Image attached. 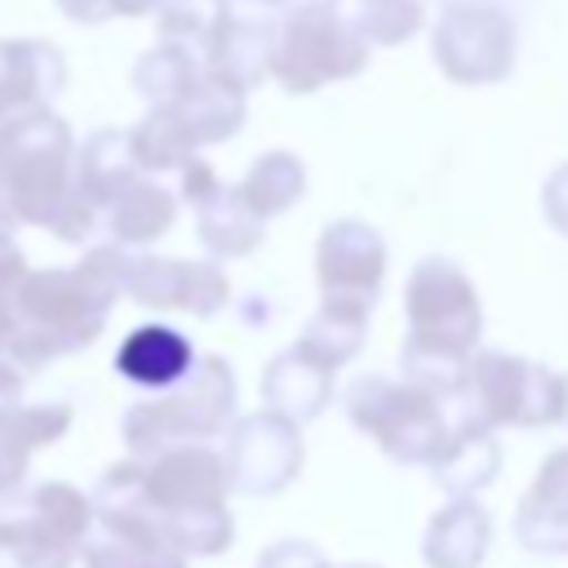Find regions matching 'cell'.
I'll list each match as a JSON object with an SVG mask.
<instances>
[{"instance_id":"1","label":"cell","mask_w":568,"mask_h":568,"mask_svg":"<svg viewBox=\"0 0 568 568\" xmlns=\"http://www.w3.org/2000/svg\"><path fill=\"white\" fill-rule=\"evenodd\" d=\"M133 253L138 248L115 240H93L71 266H27L0 333V355L36 377L53 359L89 351L102 337L111 306L124 297Z\"/></svg>"},{"instance_id":"2","label":"cell","mask_w":568,"mask_h":568,"mask_svg":"<svg viewBox=\"0 0 568 568\" xmlns=\"http://www.w3.org/2000/svg\"><path fill=\"white\" fill-rule=\"evenodd\" d=\"M226 497V466L209 439L138 457V501L186 559H213L235 541Z\"/></svg>"},{"instance_id":"3","label":"cell","mask_w":568,"mask_h":568,"mask_svg":"<svg viewBox=\"0 0 568 568\" xmlns=\"http://www.w3.org/2000/svg\"><path fill=\"white\" fill-rule=\"evenodd\" d=\"M75 133L53 106L0 120V222L53 226L71 195Z\"/></svg>"},{"instance_id":"4","label":"cell","mask_w":568,"mask_h":568,"mask_svg":"<svg viewBox=\"0 0 568 568\" xmlns=\"http://www.w3.org/2000/svg\"><path fill=\"white\" fill-rule=\"evenodd\" d=\"M235 417V373L222 355H195V364L164 390L133 399L120 417L129 457H151L173 444L217 439Z\"/></svg>"},{"instance_id":"5","label":"cell","mask_w":568,"mask_h":568,"mask_svg":"<svg viewBox=\"0 0 568 568\" xmlns=\"http://www.w3.org/2000/svg\"><path fill=\"white\" fill-rule=\"evenodd\" d=\"M342 0H284L271 18L266 75L293 93H320L324 84L351 80L368 67V40L342 18Z\"/></svg>"},{"instance_id":"6","label":"cell","mask_w":568,"mask_h":568,"mask_svg":"<svg viewBox=\"0 0 568 568\" xmlns=\"http://www.w3.org/2000/svg\"><path fill=\"white\" fill-rule=\"evenodd\" d=\"M89 524V493L67 479H22L0 493V568H62Z\"/></svg>"},{"instance_id":"7","label":"cell","mask_w":568,"mask_h":568,"mask_svg":"<svg viewBox=\"0 0 568 568\" xmlns=\"http://www.w3.org/2000/svg\"><path fill=\"white\" fill-rule=\"evenodd\" d=\"M346 417L399 466H426L448 435V399L382 373H364L346 386Z\"/></svg>"},{"instance_id":"8","label":"cell","mask_w":568,"mask_h":568,"mask_svg":"<svg viewBox=\"0 0 568 568\" xmlns=\"http://www.w3.org/2000/svg\"><path fill=\"white\" fill-rule=\"evenodd\" d=\"M466 399L493 430L501 426L550 430L564 417V373L524 359L515 351L475 346L466 364Z\"/></svg>"},{"instance_id":"9","label":"cell","mask_w":568,"mask_h":568,"mask_svg":"<svg viewBox=\"0 0 568 568\" xmlns=\"http://www.w3.org/2000/svg\"><path fill=\"white\" fill-rule=\"evenodd\" d=\"M404 315H408V346L444 351V355H470L484 333V306L470 284V275L444 257L426 253L413 262L404 284Z\"/></svg>"},{"instance_id":"10","label":"cell","mask_w":568,"mask_h":568,"mask_svg":"<svg viewBox=\"0 0 568 568\" xmlns=\"http://www.w3.org/2000/svg\"><path fill=\"white\" fill-rule=\"evenodd\" d=\"M515 53H519L515 18L488 0H448L430 27L435 67L462 89L506 80L515 71Z\"/></svg>"},{"instance_id":"11","label":"cell","mask_w":568,"mask_h":568,"mask_svg":"<svg viewBox=\"0 0 568 568\" xmlns=\"http://www.w3.org/2000/svg\"><path fill=\"white\" fill-rule=\"evenodd\" d=\"M222 466H226V484L240 497H275L284 493L306 462L302 448V426L257 408V413H235L231 426L222 430Z\"/></svg>"},{"instance_id":"12","label":"cell","mask_w":568,"mask_h":568,"mask_svg":"<svg viewBox=\"0 0 568 568\" xmlns=\"http://www.w3.org/2000/svg\"><path fill=\"white\" fill-rule=\"evenodd\" d=\"M124 297H133L142 311L160 315H191L213 320L231 302V280L217 257H160V253H133Z\"/></svg>"},{"instance_id":"13","label":"cell","mask_w":568,"mask_h":568,"mask_svg":"<svg viewBox=\"0 0 568 568\" xmlns=\"http://www.w3.org/2000/svg\"><path fill=\"white\" fill-rule=\"evenodd\" d=\"M386 280V240L364 217H337L315 240V284L320 297H346L359 306H377Z\"/></svg>"},{"instance_id":"14","label":"cell","mask_w":568,"mask_h":568,"mask_svg":"<svg viewBox=\"0 0 568 568\" xmlns=\"http://www.w3.org/2000/svg\"><path fill=\"white\" fill-rule=\"evenodd\" d=\"M426 466H430V479L448 497H475L479 488H488L501 475L497 430L475 413V404L466 399V390L448 399V435H444L439 453Z\"/></svg>"},{"instance_id":"15","label":"cell","mask_w":568,"mask_h":568,"mask_svg":"<svg viewBox=\"0 0 568 568\" xmlns=\"http://www.w3.org/2000/svg\"><path fill=\"white\" fill-rule=\"evenodd\" d=\"M67 89V58L40 36H0V120L53 106Z\"/></svg>"},{"instance_id":"16","label":"cell","mask_w":568,"mask_h":568,"mask_svg":"<svg viewBox=\"0 0 568 568\" xmlns=\"http://www.w3.org/2000/svg\"><path fill=\"white\" fill-rule=\"evenodd\" d=\"M333 390H337V373L328 364H320L306 346H284L266 359L262 368V408L306 426L315 422L328 404H333Z\"/></svg>"},{"instance_id":"17","label":"cell","mask_w":568,"mask_h":568,"mask_svg":"<svg viewBox=\"0 0 568 568\" xmlns=\"http://www.w3.org/2000/svg\"><path fill=\"white\" fill-rule=\"evenodd\" d=\"M515 541L532 555H568V448H555L515 506Z\"/></svg>"},{"instance_id":"18","label":"cell","mask_w":568,"mask_h":568,"mask_svg":"<svg viewBox=\"0 0 568 568\" xmlns=\"http://www.w3.org/2000/svg\"><path fill=\"white\" fill-rule=\"evenodd\" d=\"M191 364H195L191 337L164 320H146V324L129 328L124 342L115 346V373L142 395L173 386Z\"/></svg>"},{"instance_id":"19","label":"cell","mask_w":568,"mask_h":568,"mask_svg":"<svg viewBox=\"0 0 568 568\" xmlns=\"http://www.w3.org/2000/svg\"><path fill=\"white\" fill-rule=\"evenodd\" d=\"M173 222H178V195L160 178L138 173L106 200L102 240H115L124 248H151L155 240H164L173 231Z\"/></svg>"},{"instance_id":"20","label":"cell","mask_w":568,"mask_h":568,"mask_svg":"<svg viewBox=\"0 0 568 568\" xmlns=\"http://www.w3.org/2000/svg\"><path fill=\"white\" fill-rule=\"evenodd\" d=\"M75 422V408L67 399L44 404H0V493L27 479V466L40 448L58 444Z\"/></svg>"},{"instance_id":"21","label":"cell","mask_w":568,"mask_h":568,"mask_svg":"<svg viewBox=\"0 0 568 568\" xmlns=\"http://www.w3.org/2000/svg\"><path fill=\"white\" fill-rule=\"evenodd\" d=\"M493 546V519L475 497H453L422 528L426 568H479Z\"/></svg>"},{"instance_id":"22","label":"cell","mask_w":568,"mask_h":568,"mask_svg":"<svg viewBox=\"0 0 568 568\" xmlns=\"http://www.w3.org/2000/svg\"><path fill=\"white\" fill-rule=\"evenodd\" d=\"M142 169L133 160L129 146V129H93L84 142H75V160H71V195L84 200L89 209H106V200L133 182Z\"/></svg>"},{"instance_id":"23","label":"cell","mask_w":568,"mask_h":568,"mask_svg":"<svg viewBox=\"0 0 568 568\" xmlns=\"http://www.w3.org/2000/svg\"><path fill=\"white\" fill-rule=\"evenodd\" d=\"M195 213V235H200V248L209 257H248L262 248L266 240V222L235 195V186L217 182L200 204H191Z\"/></svg>"},{"instance_id":"24","label":"cell","mask_w":568,"mask_h":568,"mask_svg":"<svg viewBox=\"0 0 568 568\" xmlns=\"http://www.w3.org/2000/svg\"><path fill=\"white\" fill-rule=\"evenodd\" d=\"M266 62H271V18H240L231 9L213 44L204 49V71L253 93L266 80Z\"/></svg>"},{"instance_id":"25","label":"cell","mask_w":568,"mask_h":568,"mask_svg":"<svg viewBox=\"0 0 568 568\" xmlns=\"http://www.w3.org/2000/svg\"><path fill=\"white\" fill-rule=\"evenodd\" d=\"M178 120L186 124V133L195 138V146H217V142H231L240 129H244V115H248V93L217 80V75H200L178 102H173Z\"/></svg>"},{"instance_id":"26","label":"cell","mask_w":568,"mask_h":568,"mask_svg":"<svg viewBox=\"0 0 568 568\" xmlns=\"http://www.w3.org/2000/svg\"><path fill=\"white\" fill-rule=\"evenodd\" d=\"M368 306L359 302H346V297H320L315 315L302 324L297 333V346H306L320 364H328L333 373L342 364H351L359 351H364V337H368Z\"/></svg>"},{"instance_id":"27","label":"cell","mask_w":568,"mask_h":568,"mask_svg":"<svg viewBox=\"0 0 568 568\" xmlns=\"http://www.w3.org/2000/svg\"><path fill=\"white\" fill-rule=\"evenodd\" d=\"M235 195H240L262 222L288 213V209L306 195V164H302V155H297V151H262V155L248 164V173L235 182Z\"/></svg>"},{"instance_id":"28","label":"cell","mask_w":568,"mask_h":568,"mask_svg":"<svg viewBox=\"0 0 568 568\" xmlns=\"http://www.w3.org/2000/svg\"><path fill=\"white\" fill-rule=\"evenodd\" d=\"M129 146H133L138 169L151 173V178L178 173L191 155H200L195 138L186 133V124L178 120L173 106H146V115L129 129Z\"/></svg>"},{"instance_id":"29","label":"cell","mask_w":568,"mask_h":568,"mask_svg":"<svg viewBox=\"0 0 568 568\" xmlns=\"http://www.w3.org/2000/svg\"><path fill=\"white\" fill-rule=\"evenodd\" d=\"M204 75V62L169 40H155L138 62H133V93L146 102V106H173L195 80Z\"/></svg>"},{"instance_id":"30","label":"cell","mask_w":568,"mask_h":568,"mask_svg":"<svg viewBox=\"0 0 568 568\" xmlns=\"http://www.w3.org/2000/svg\"><path fill=\"white\" fill-rule=\"evenodd\" d=\"M231 9H235V0H164L155 9V36L204 62V49L213 44V36L231 18Z\"/></svg>"},{"instance_id":"31","label":"cell","mask_w":568,"mask_h":568,"mask_svg":"<svg viewBox=\"0 0 568 568\" xmlns=\"http://www.w3.org/2000/svg\"><path fill=\"white\" fill-rule=\"evenodd\" d=\"M426 22V4L422 0H377V4H355L351 27L368 40V44H404L422 31Z\"/></svg>"},{"instance_id":"32","label":"cell","mask_w":568,"mask_h":568,"mask_svg":"<svg viewBox=\"0 0 568 568\" xmlns=\"http://www.w3.org/2000/svg\"><path fill=\"white\" fill-rule=\"evenodd\" d=\"M22 275H27V257H22L18 240H13V231L0 222V333H4V324H9L13 293H18Z\"/></svg>"},{"instance_id":"33","label":"cell","mask_w":568,"mask_h":568,"mask_svg":"<svg viewBox=\"0 0 568 568\" xmlns=\"http://www.w3.org/2000/svg\"><path fill=\"white\" fill-rule=\"evenodd\" d=\"M257 568H328V559L320 546H311L302 537H284L257 555Z\"/></svg>"},{"instance_id":"34","label":"cell","mask_w":568,"mask_h":568,"mask_svg":"<svg viewBox=\"0 0 568 568\" xmlns=\"http://www.w3.org/2000/svg\"><path fill=\"white\" fill-rule=\"evenodd\" d=\"M217 182H222V178L213 173V164H209V160H200V155H191V160L178 169V191H173V195H178V204H186V209H191V204H200Z\"/></svg>"},{"instance_id":"35","label":"cell","mask_w":568,"mask_h":568,"mask_svg":"<svg viewBox=\"0 0 568 568\" xmlns=\"http://www.w3.org/2000/svg\"><path fill=\"white\" fill-rule=\"evenodd\" d=\"M541 213H546V222L568 240V164H559V169L541 182Z\"/></svg>"},{"instance_id":"36","label":"cell","mask_w":568,"mask_h":568,"mask_svg":"<svg viewBox=\"0 0 568 568\" xmlns=\"http://www.w3.org/2000/svg\"><path fill=\"white\" fill-rule=\"evenodd\" d=\"M58 9H62L71 22H84V27L111 18V4H106V0H58Z\"/></svg>"},{"instance_id":"37","label":"cell","mask_w":568,"mask_h":568,"mask_svg":"<svg viewBox=\"0 0 568 568\" xmlns=\"http://www.w3.org/2000/svg\"><path fill=\"white\" fill-rule=\"evenodd\" d=\"M27 373L9 359V355H0V404H18L22 399V390H27Z\"/></svg>"},{"instance_id":"38","label":"cell","mask_w":568,"mask_h":568,"mask_svg":"<svg viewBox=\"0 0 568 568\" xmlns=\"http://www.w3.org/2000/svg\"><path fill=\"white\" fill-rule=\"evenodd\" d=\"M266 315H271V302H266L262 293H253V297L240 302V324H244V328H262Z\"/></svg>"},{"instance_id":"39","label":"cell","mask_w":568,"mask_h":568,"mask_svg":"<svg viewBox=\"0 0 568 568\" xmlns=\"http://www.w3.org/2000/svg\"><path fill=\"white\" fill-rule=\"evenodd\" d=\"M111 4V18H146L155 13L164 0H106Z\"/></svg>"},{"instance_id":"40","label":"cell","mask_w":568,"mask_h":568,"mask_svg":"<svg viewBox=\"0 0 568 568\" xmlns=\"http://www.w3.org/2000/svg\"><path fill=\"white\" fill-rule=\"evenodd\" d=\"M235 4H248V9H280L284 0H235Z\"/></svg>"},{"instance_id":"41","label":"cell","mask_w":568,"mask_h":568,"mask_svg":"<svg viewBox=\"0 0 568 568\" xmlns=\"http://www.w3.org/2000/svg\"><path fill=\"white\" fill-rule=\"evenodd\" d=\"M333 568V564H328ZM342 568H377V564H342Z\"/></svg>"},{"instance_id":"42","label":"cell","mask_w":568,"mask_h":568,"mask_svg":"<svg viewBox=\"0 0 568 568\" xmlns=\"http://www.w3.org/2000/svg\"><path fill=\"white\" fill-rule=\"evenodd\" d=\"M359 4H377V0H359Z\"/></svg>"}]
</instances>
